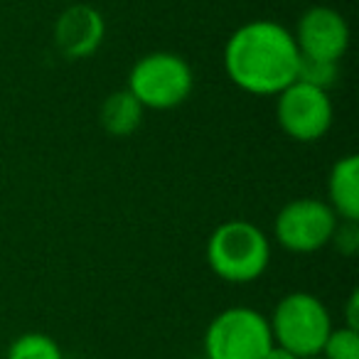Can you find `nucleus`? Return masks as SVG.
I'll return each instance as SVG.
<instances>
[{
  "label": "nucleus",
  "mask_w": 359,
  "mask_h": 359,
  "mask_svg": "<svg viewBox=\"0 0 359 359\" xmlns=\"http://www.w3.org/2000/svg\"><path fill=\"white\" fill-rule=\"evenodd\" d=\"M298 62L293 32L276 20H251L236 27L224 47L226 76L254 96H278L298 76Z\"/></svg>",
  "instance_id": "obj_1"
},
{
  "label": "nucleus",
  "mask_w": 359,
  "mask_h": 359,
  "mask_svg": "<svg viewBox=\"0 0 359 359\" xmlns=\"http://www.w3.org/2000/svg\"><path fill=\"white\" fill-rule=\"evenodd\" d=\"M210 269L229 283H251L269 269V236L246 219H229L212 231L207 241Z\"/></svg>",
  "instance_id": "obj_2"
},
{
  "label": "nucleus",
  "mask_w": 359,
  "mask_h": 359,
  "mask_svg": "<svg viewBox=\"0 0 359 359\" xmlns=\"http://www.w3.org/2000/svg\"><path fill=\"white\" fill-rule=\"evenodd\" d=\"M273 344H280L295 357H318L332 330V320L325 303L313 293H288L280 298L269 318Z\"/></svg>",
  "instance_id": "obj_3"
},
{
  "label": "nucleus",
  "mask_w": 359,
  "mask_h": 359,
  "mask_svg": "<svg viewBox=\"0 0 359 359\" xmlns=\"http://www.w3.org/2000/svg\"><path fill=\"white\" fill-rule=\"evenodd\" d=\"M195 76L185 57L175 52H150L140 57L128 74V91L143 109L172 111L192 94Z\"/></svg>",
  "instance_id": "obj_4"
},
{
  "label": "nucleus",
  "mask_w": 359,
  "mask_h": 359,
  "mask_svg": "<svg viewBox=\"0 0 359 359\" xmlns=\"http://www.w3.org/2000/svg\"><path fill=\"white\" fill-rule=\"evenodd\" d=\"M273 344L269 318L254 308H226L205 332L207 359H264Z\"/></svg>",
  "instance_id": "obj_5"
},
{
  "label": "nucleus",
  "mask_w": 359,
  "mask_h": 359,
  "mask_svg": "<svg viewBox=\"0 0 359 359\" xmlns=\"http://www.w3.org/2000/svg\"><path fill=\"white\" fill-rule=\"evenodd\" d=\"M337 222V215L327 202L300 197L278 212L273 222V234L283 249L293 254H313L330 244Z\"/></svg>",
  "instance_id": "obj_6"
},
{
  "label": "nucleus",
  "mask_w": 359,
  "mask_h": 359,
  "mask_svg": "<svg viewBox=\"0 0 359 359\" xmlns=\"http://www.w3.org/2000/svg\"><path fill=\"white\" fill-rule=\"evenodd\" d=\"M276 118L288 138L298 143H315L332 126V101L325 89L295 79L278 94Z\"/></svg>",
  "instance_id": "obj_7"
},
{
  "label": "nucleus",
  "mask_w": 359,
  "mask_h": 359,
  "mask_svg": "<svg viewBox=\"0 0 359 359\" xmlns=\"http://www.w3.org/2000/svg\"><path fill=\"white\" fill-rule=\"evenodd\" d=\"M293 40L300 57L339 62L349 47V27L337 11L327 6H315L298 18Z\"/></svg>",
  "instance_id": "obj_8"
},
{
  "label": "nucleus",
  "mask_w": 359,
  "mask_h": 359,
  "mask_svg": "<svg viewBox=\"0 0 359 359\" xmlns=\"http://www.w3.org/2000/svg\"><path fill=\"white\" fill-rule=\"evenodd\" d=\"M106 35L104 18L86 3L69 6L55 22V45L67 60H86L101 47Z\"/></svg>",
  "instance_id": "obj_9"
},
{
  "label": "nucleus",
  "mask_w": 359,
  "mask_h": 359,
  "mask_svg": "<svg viewBox=\"0 0 359 359\" xmlns=\"http://www.w3.org/2000/svg\"><path fill=\"white\" fill-rule=\"evenodd\" d=\"M327 205L337 219L359 222V158L344 155L332 165L327 177Z\"/></svg>",
  "instance_id": "obj_10"
},
{
  "label": "nucleus",
  "mask_w": 359,
  "mask_h": 359,
  "mask_svg": "<svg viewBox=\"0 0 359 359\" xmlns=\"http://www.w3.org/2000/svg\"><path fill=\"white\" fill-rule=\"evenodd\" d=\"M145 109L138 104L133 94L128 89L114 91V94L106 96V101L101 104V128L106 130L114 138H126V135L135 133L143 123Z\"/></svg>",
  "instance_id": "obj_11"
},
{
  "label": "nucleus",
  "mask_w": 359,
  "mask_h": 359,
  "mask_svg": "<svg viewBox=\"0 0 359 359\" xmlns=\"http://www.w3.org/2000/svg\"><path fill=\"white\" fill-rule=\"evenodd\" d=\"M6 359H65V354L50 334L25 332L13 339Z\"/></svg>",
  "instance_id": "obj_12"
},
{
  "label": "nucleus",
  "mask_w": 359,
  "mask_h": 359,
  "mask_svg": "<svg viewBox=\"0 0 359 359\" xmlns=\"http://www.w3.org/2000/svg\"><path fill=\"white\" fill-rule=\"evenodd\" d=\"M323 359H359V330L352 327H337L330 330L327 339H325L323 349H320Z\"/></svg>",
  "instance_id": "obj_13"
},
{
  "label": "nucleus",
  "mask_w": 359,
  "mask_h": 359,
  "mask_svg": "<svg viewBox=\"0 0 359 359\" xmlns=\"http://www.w3.org/2000/svg\"><path fill=\"white\" fill-rule=\"evenodd\" d=\"M339 67L337 62H320V60H308V57H300L298 62V81H305L310 86H318V89L330 91V86L337 81Z\"/></svg>",
  "instance_id": "obj_14"
},
{
  "label": "nucleus",
  "mask_w": 359,
  "mask_h": 359,
  "mask_svg": "<svg viewBox=\"0 0 359 359\" xmlns=\"http://www.w3.org/2000/svg\"><path fill=\"white\" fill-rule=\"evenodd\" d=\"M330 244L337 246L339 254L352 256L354 251L359 249V226H357V222L339 219L337 226H334V234H332V239H330Z\"/></svg>",
  "instance_id": "obj_15"
},
{
  "label": "nucleus",
  "mask_w": 359,
  "mask_h": 359,
  "mask_svg": "<svg viewBox=\"0 0 359 359\" xmlns=\"http://www.w3.org/2000/svg\"><path fill=\"white\" fill-rule=\"evenodd\" d=\"M347 327L352 330H359V293L357 290H352V295H349L347 300Z\"/></svg>",
  "instance_id": "obj_16"
},
{
  "label": "nucleus",
  "mask_w": 359,
  "mask_h": 359,
  "mask_svg": "<svg viewBox=\"0 0 359 359\" xmlns=\"http://www.w3.org/2000/svg\"><path fill=\"white\" fill-rule=\"evenodd\" d=\"M264 359H300V357H295L293 352H288V349L280 347V344H271V349L266 352Z\"/></svg>",
  "instance_id": "obj_17"
},
{
  "label": "nucleus",
  "mask_w": 359,
  "mask_h": 359,
  "mask_svg": "<svg viewBox=\"0 0 359 359\" xmlns=\"http://www.w3.org/2000/svg\"><path fill=\"white\" fill-rule=\"evenodd\" d=\"M308 359H323V357H320V354H318V357H308Z\"/></svg>",
  "instance_id": "obj_18"
}]
</instances>
